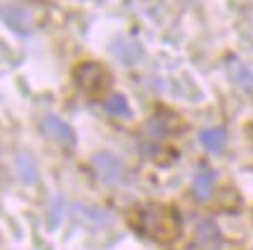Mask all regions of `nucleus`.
<instances>
[{"label":"nucleus","mask_w":253,"mask_h":250,"mask_svg":"<svg viewBox=\"0 0 253 250\" xmlns=\"http://www.w3.org/2000/svg\"><path fill=\"white\" fill-rule=\"evenodd\" d=\"M134 227L141 234L150 236L155 241L169 243L173 239H178V232H181V220H178V213L173 208H167V206H143L134 213Z\"/></svg>","instance_id":"f257e3e1"},{"label":"nucleus","mask_w":253,"mask_h":250,"mask_svg":"<svg viewBox=\"0 0 253 250\" xmlns=\"http://www.w3.org/2000/svg\"><path fill=\"white\" fill-rule=\"evenodd\" d=\"M73 77H75V84H78L87 96H91V99L101 96V94L110 87L108 71H106L101 63H94V61L80 63V66L75 68V72H73Z\"/></svg>","instance_id":"f03ea898"},{"label":"nucleus","mask_w":253,"mask_h":250,"mask_svg":"<svg viewBox=\"0 0 253 250\" xmlns=\"http://www.w3.org/2000/svg\"><path fill=\"white\" fill-rule=\"evenodd\" d=\"M94 169L99 173V178L106 182V185H118L122 182V176H125V166L122 161L110 154V152H99L94 154Z\"/></svg>","instance_id":"7ed1b4c3"},{"label":"nucleus","mask_w":253,"mask_h":250,"mask_svg":"<svg viewBox=\"0 0 253 250\" xmlns=\"http://www.w3.org/2000/svg\"><path fill=\"white\" fill-rule=\"evenodd\" d=\"M42 134L47 138H52L56 143H63V145H75V131L71 129L68 122H63L59 117L49 115L42 119Z\"/></svg>","instance_id":"20e7f679"},{"label":"nucleus","mask_w":253,"mask_h":250,"mask_svg":"<svg viewBox=\"0 0 253 250\" xmlns=\"http://www.w3.org/2000/svg\"><path fill=\"white\" fill-rule=\"evenodd\" d=\"M0 17L7 21L9 26L19 31V33H28L31 31V17H28V9L21 5H2L0 7Z\"/></svg>","instance_id":"39448f33"},{"label":"nucleus","mask_w":253,"mask_h":250,"mask_svg":"<svg viewBox=\"0 0 253 250\" xmlns=\"http://www.w3.org/2000/svg\"><path fill=\"white\" fill-rule=\"evenodd\" d=\"M213 182H216V173L213 169H209L207 164H199L197 173H195V182H192V189H195V197L199 201H207L213 192Z\"/></svg>","instance_id":"423d86ee"},{"label":"nucleus","mask_w":253,"mask_h":250,"mask_svg":"<svg viewBox=\"0 0 253 250\" xmlns=\"http://www.w3.org/2000/svg\"><path fill=\"white\" fill-rule=\"evenodd\" d=\"M110 52L115 54V56H118L125 66H134V63L143 56L141 45H138V42H134V40H118L115 45L110 47Z\"/></svg>","instance_id":"0eeeda50"},{"label":"nucleus","mask_w":253,"mask_h":250,"mask_svg":"<svg viewBox=\"0 0 253 250\" xmlns=\"http://www.w3.org/2000/svg\"><path fill=\"white\" fill-rule=\"evenodd\" d=\"M199 143H202V147L209 152H213V154H218V152H223L225 150V145H227V134H225V129H204L202 134H199Z\"/></svg>","instance_id":"6e6552de"},{"label":"nucleus","mask_w":253,"mask_h":250,"mask_svg":"<svg viewBox=\"0 0 253 250\" xmlns=\"http://www.w3.org/2000/svg\"><path fill=\"white\" fill-rule=\"evenodd\" d=\"M230 72H232V80H235L242 89L253 91V72L246 68L244 63L232 59V61H230Z\"/></svg>","instance_id":"1a4fd4ad"},{"label":"nucleus","mask_w":253,"mask_h":250,"mask_svg":"<svg viewBox=\"0 0 253 250\" xmlns=\"http://www.w3.org/2000/svg\"><path fill=\"white\" fill-rule=\"evenodd\" d=\"M17 171H19V178H21V182H26V185H33V182L38 180L36 161L31 159L28 154H19V157H17Z\"/></svg>","instance_id":"9d476101"},{"label":"nucleus","mask_w":253,"mask_h":250,"mask_svg":"<svg viewBox=\"0 0 253 250\" xmlns=\"http://www.w3.org/2000/svg\"><path fill=\"white\" fill-rule=\"evenodd\" d=\"M103 107H106V112L108 115H115V117H129L131 115V107L126 103V99L122 94H113L108 99L103 101Z\"/></svg>","instance_id":"9b49d317"},{"label":"nucleus","mask_w":253,"mask_h":250,"mask_svg":"<svg viewBox=\"0 0 253 250\" xmlns=\"http://www.w3.org/2000/svg\"><path fill=\"white\" fill-rule=\"evenodd\" d=\"M199 239L207 243V246H213V243H220V234H218V227L213 222H202L199 224Z\"/></svg>","instance_id":"f8f14e48"},{"label":"nucleus","mask_w":253,"mask_h":250,"mask_svg":"<svg viewBox=\"0 0 253 250\" xmlns=\"http://www.w3.org/2000/svg\"><path fill=\"white\" fill-rule=\"evenodd\" d=\"M75 211L84 213V217H89L94 222H110V215H106L103 211H96V208H87V206H75Z\"/></svg>","instance_id":"ddd939ff"}]
</instances>
